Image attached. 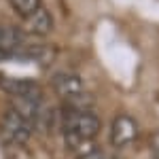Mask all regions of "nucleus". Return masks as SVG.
I'll return each mask as SVG.
<instances>
[{
    "label": "nucleus",
    "instance_id": "1",
    "mask_svg": "<svg viewBox=\"0 0 159 159\" xmlns=\"http://www.w3.org/2000/svg\"><path fill=\"white\" fill-rule=\"evenodd\" d=\"M100 123L98 115H93L91 110H70L66 108L64 112V134L66 136H74L81 140H93L98 136Z\"/></svg>",
    "mask_w": 159,
    "mask_h": 159
},
{
    "label": "nucleus",
    "instance_id": "2",
    "mask_svg": "<svg viewBox=\"0 0 159 159\" xmlns=\"http://www.w3.org/2000/svg\"><path fill=\"white\" fill-rule=\"evenodd\" d=\"M2 136L9 144H15V147H21L30 140L32 136V123L24 119L17 110L9 108L2 117Z\"/></svg>",
    "mask_w": 159,
    "mask_h": 159
},
{
    "label": "nucleus",
    "instance_id": "3",
    "mask_svg": "<svg viewBox=\"0 0 159 159\" xmlns=\"http://www.w3.org/2000/svg\"><path fill=\"white\" fill-rule=\"evenodd\" d=\"M138 138V123L129 115H117L110 125V142L117 148L129 147Z\"/></svg>",
    "mask_w": 159,
    "mask_h": 159
},
{
    "label": "nucleus",
    "instance_id": "4",
    "mask_svg": "<svg viewBox=\"0 0 159 159\" xmlns=\"http://www.w3.org/2000/svg\"><path fill=\"white\" fill-rule=\"evenodd\" d=\"M30 40L21 30L13 25H0V55H24Z\"/></svg>",
    "mask_w": 159,
    "mask_h": 159
},
{
    "label": "nucleus",
    "instance_id": "5",
    "mask_svg": "<svg viewBox=\"0 0 159 159\" xmlns=\"http://www.w3.org/2000/svg\"><path fill=\"white\" fill-rule=\"evenodd\" d=\"M0 87L11 93L13 98H30V100H43V89L38 83L30 79H0Z\"/></svg>",
    "mask_w": 159,
    "mask_h": 159
},
{
    "label": "nucleus",
    "instance_id": "6",
    "mask_svg": "<svg viewBox=\"0 0 159 159\" xmlns=\"http://www.w3.org/2000/svg\"><path fill=\"white\" fill-rule=\"evenodd\" d=\"M53 89L60 98H64L68 102V100L83 93V81L74 72H57L53 76Z\"/></svg>",
    "mask_w": 159,
    "mask_h": 159
},
{
    "label": "nucleus",
    "instance_id": "7",
    "mask_svg": "<svg viewBox=\"0 0 159 159\" xmlns=\"http://www.w3.org/2000/svg\"><path fill=\"white\" fill-rule=\"evenodd\" d=\"M24 24H25L28 32H32L36 36H45V34H49L53 30V17H51V13L45 7H38L32 15L24 17Z\"/></svg>",
    "mask_w": 159,
    "mask_h": 159
},
{
    "label": "nucleus",
    "instance_id": "8",
    "mask_svg": "<svg viewBox=\"0 0 159 159\" xmlns=\"http://www.w3.org/2000/svg\"><path fill=\"white\" fill-rule=\"evenodd\" d=\"M9 4H11L21 17H28V15H32V13L36 11L38 7H43L40 0H9Z\"/></svg>",
    "mask_w": 159,
    "mask_h": 159
},
{
    "label": "nucleus",
    "instance_id": "9",
    "mask_svg": "<svg viewBox=\"0 0 159 159\" xmlns=\"http://www.w3.org/2000/svg\"><path fill=\"white\" fill-rule=\"evenodd\" d=\"M76 159H106V155L100 148H93V151H89V153H85V155H81V157H76Z\"/></svg>",
    "mask_w": 159,
    "mask_h": 159
},
{
    "label": "nucleus",
    "instance_id": "10",
    "mask_svg": "<svg viewBox=\"0 0 159 159\" xmlns=\"http://www.w3.org/2000/svg\"><path fill=\"white\" fill-rule=\"evenodd\" d=\"M151 148H153V159H159V132L151 138Z\"/></svg>",
    "mask_w": 159,
    "mask_h": 159
}]
</instances>
